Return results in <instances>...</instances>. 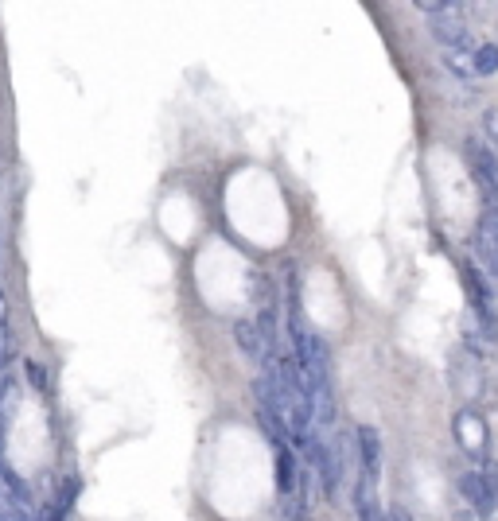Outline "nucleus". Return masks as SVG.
<instances>
[{
	"label": "nucleus",
	"mask_w": 498,
	"mask_h": 521,
	"mask_svg": "<svg viewBox=\"0 0 498 521\" xmlns=\"http://www.w3.org/2000/svg\"><path fill=\"white\" fill-rule=\"evenodd\" d=\"M460 277H463V288H467V300H471V315H475V323H479L483 335L495 343L498 339V312H495V300H491V280L483 277V269H479L475 261H463Z\"/></svg>",
	"instance_id": "1"
},
{
	"label": "nucleus",
	"mask_w": 498,
	"mask_h": 521,
	"mask_svg": "<svg viewBox=\"0 0 498 521\" xmlns=\"http://www.w3.org/2000/svg\"><path fill=\"white\" fill-rule=\"evenodd\" d=\"M421 12L428 16V28H432V35H436L444 47H467V24H463L460 4H436V0H425Z\"/></svg>",
	"instance_id": "2"
},
{
	"label": "nucleus",
	"mask_w": 498,
	"mask_h": 521,
	"mask_svg": "<svg viewBox=\"0 0 498 521\" xmlns=\"http://www.w3.org/2000/svg\"><path fill=\"white\" fill-rule=\"evenodd\" d=\"M452 428H456V440H460L463 452L471 455V459L487 463V452H491V428H487V420L479 417L475 409H463Z\"/></svg>",
	"instance_id": "3"
},
{
	"label": "nucleus",
	"mask_w": 498,
	"mask_h": 521,
	"mask_svg": "<svg viewBox=\"0 0 498 521\" xmlns=\"http://www.w3.org/2000/svg\"><path fill=\"white\" fill-rule=\"evenodd\" d=\"M234 339H238V347H242V354H246L249 362H257V366H273V358L281 354V350L273 347L265 335H261V327L253 323V319H242L238 327H234Z\"/></svg>",
	"instance_id": "4"
},
{
	"label": "nucleus",
	"mask_w": 498,
	"mask_h": 521,
	"mask_svg": "<svg viewBox=\"0 0 498 521\" xmlns=\"http://www.w3.org/2000/svg\"><path fill=\"white\" fill-rule=\"evenodd\" d=\"M273 452H277V494H281V498H292L296 490L304 487V471H300L296 452H292V444H288V440L273 444Z\"/></svg>",
	"instance_id": "5"
},
{
	"label": "nucleus",
	"mask_w": 498,
	"mask_h": 521,
	"mask_svg": "<svg viewBox=\"0 0 498 521\" xmlns=\"http://www.w3.org/2000/svg\"><path fill=\"white\" fill-rule=\"evenodd\" d=\"M460 490H463V498L471 502V510H475L479 518H491V514L498 510L495 490H491V483H487V475H483V471H471V475H463Z\"/></svg>",
	"instance_id": "6"
},
{
	"label": "nucleus",
	"mask_w": 498,
	"mask_h": 521,
	"mask_svg": "<svg viewBox=\"0 0 498 521\" xmlns=\"http://www.w3.org/2000/svg\"><path fill=\"white\" fill-rule=\"evenodd\" d=\"M355 444H358V471L370 475V479H378V471H382V436H378V428L362 424L355 432Z\"/></svg>",
	"instance_id": "7"
},
{
	"label": "nucleus",
	"mask_w": 498,
	"mask_h": 521,
	"mask_svg": "<svg viewBox=\"0 0 498 521\" xmlns=\"http://www.w3.org/2000/svg\"><path fill=\"white\" fill-rule=\"evenodd\" d=\"M355 510H358V521H382V506H378V479H370V475H362L358 471L355 479Z\"/></svg>",
	"instance_id": "8"
},
{
	"label": "nucleus",
	"mask_w": 498,
	"mask_h": 521,
	"mask_svg": "<svg viewBox=\"0 0 498 521\" xmlns=\"http://www.w3.org/2000/svg\"><path fill=\"white\" fill-rule=\"evenodd\" d=\"M444 63H448V70H452L456 78H463V82L479 78V74H475V47H471V43H467V47H444Z\"/></svg>",
	"instance_id": "9"
},
{
	"label": "nucleus",
	"mask_w": 498,
	"mask_h": 521,
	"mask_svg": "<svg viewBox=\"0 0 498 521\" xmlns=\"http://www.w3.org/2000/svg\"><path fill=\"white\" fill-rule=\"evenodd\" d=\"M308 483H312V471H304V487L296 490L292 498H281V521H312V510H308Z\"/></svg>",
	"instance_id": "10"
},
{
	"label": "nucleus",
	"mask_w": 498,
	"mask_h": 521,
	"mask_svg": "<svg viewBox=\"0 0 498 521\" xmlns=\"http://www.w3.org/2000/svg\"><path fill=\"white\" fill-rule=\"evenodd\" d=\"M74 498H78V479L59 483V490H55V502H51V510H47V521H67Z\"/></svg>",
	"instance_id": "11"
},
{
	"label": "nucleus",
	"mask_w": 498,
	"mask_h": 521,
	"mask_svg": "<svg viewBox=\"0 0 498 521\" xmlns=\"http://www.w3.org/2000/svg\"><path fill=\"white\" fill-rule=\"evenodd\" d=\"M471 249H475V257H479V265H483V277L498 284V245H487L483 238H471Z\"/></svg>",
	"instance_id": "12"
},
{
	"label": "nucleus",
	"mask_w": 498,
	"mask_h": 521,
	"mask_svg": "<svg viewBox=\"0 0 498 521\" xmlns=\"http://www.w3.org/2000/svg\"><path fill=\"white\" fill-rule=\"evenodd\" d=\"M495 70H498V47L495 43L475 47V74H495Z\"/></svg>",
	"instance_id": "13"
},
{
	"label": "nucleus",
	"mask_w": 498,
	"mask_h": 521,
	"mask_svg": "<svg viewBox=\"0 0 498 521\" xmlns=\"http://www.w3.org/2000/svg\"><path fill=\"white\" fill-rule=\"evenodd\" d=\"M483 129H487V140L498 148V109H491V113L483 117Z\"/></svg>",
	"instance_id": "14"
},
{
	"label": "nucleus",
	"mask_w": 498,
	"mask_h": 521,
	"mask_svg": "<svg viewBox=\"0 0 498 521\" xmlns=\"http://www.w3.org/2000/svg\"><path fill=\"white\" fill-rule=\"evenodd\" d=\"M483 475H487V483H491V490H495V498H498V463H483Z\"/></svg>",
	"instance_id": "15"
},
{
	"label": "nucleus",
	"mask_w": 498,
	"mask_h": 521,
	"mask_svg": "<svg viewBox=\"0 0 498 521\" xmlns=\"http://www.w3.org/2000/svg\"><path fill=\"white\" fill-rule=\"evenodd\" d=\"M382 521H413L409 518V510H401V506H393V510H386V518Z\"/></svg>",
	"instance_id": "16"
},
{
	"label": "nucleus",
	"mask_w": 498,
	"mask_h": 521,
	"mask_svg": "<svg viewBox=\"0 0 498 521\" xmlns=\"http://www.w3.org/2000/svg\"><path fill=\"white\" fill-rule=\"evenodd\" d=\"M28 378L36 385H43V366H39V362H28Z\"/></svg>",
	"instance_id": "17"
}]
</instances>
